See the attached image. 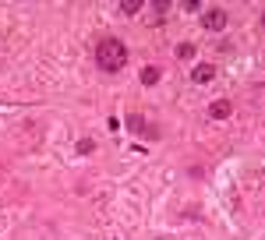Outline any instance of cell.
Here are the masks:
<instances>
[{"mask_svg":"<svg viewBox=\"0 0 265 240\" xmlns=\"http://www.w3.org/2000/svg\"><path fill=\"white\" fill-rule=\"evenodd\" d=\"M96 67L99 71H106V74H117V71H124L127 67V46H124V39H99L96 42Z\"/></svg>","mask_w":265,"mask_h":240,"instance_id":"6da1fadb","label":"cell"},{"mask_svg":"<svg viewBox=\"0 0 265 240\" xmlns=\"http://www.w3.org/2000/svg\"><path fill=\"white\" fill-rule=\"evenodd\" d=\"M202 25H205V32H223L226 28V11L223 7H209L202 14Z\"/></svg>","mask_w":265,"mask_h":240,"instance_id":"7a4b0ae2","label":"cell"},{"mask_svg":"<svg viewBox=\"0 0 265 240\" xmlns=\"http://www.w3.org/2000/svg\"><path fill=\"white\" fill-rule=\"evenodd\" d=\"M212 78H216L212 64H195V71H191V81H195V85H209Z\"/></svg>","mask_w":265,"mask_h":240,"instance_id":"3957f363","label":"cell"},{"mask_svg":"<svg viewBox=\"0 0 265 240\" xmlns=\"http://www.w3.org/2000/svg\"><path fill=\"white\" fill-rule=\"evenodd\" d=\"M230 113H233V102H230V99H216L212 106H209V117H212V120H226Z\"/></svg>","mask_w":265,"mask_h":240,"instance_id":"277c9868","label":"cell"},{"mask_svg":"<svg viewBox=\"0 0 265 240\" xmlns=\"http://www.w3.org/2000/svg\"><path fill=\"white\" fill-rule=\"evenodd\" d=\"M159 78H163V71H159V67H152V64L142 67V85H156Z\"/></svg>","mask_w":265,"mask_h":240,"instance_id":"5b68a950","label":"cell"},{"mask_svg":"<svg viewBox=\"0 0 265 240\" xmlns=\"http://www.w3.org/2000/svg\"><path fill=\"white\" fill-rule=\"evenodd\" d=\"M177 57L191 60V57H195V42H177Z\"/></svg>","mask_w":265,"mask_h":240,"instance_id":"8992f818","label":"cell"},{"mask_svg":"<svg viewBox=\"0 0 265 240\" xmlns=\"http://www.w3.org/2000/svg\"><path fill=\"white\" fill-rule=\"evenodd\" d=\"M142 4H145V0H124L121 11H124V14H138V11H142Z\"/></svg>","mask_w":265,"mask_h":240,"instance_id":"52a82bcc","label":"cell"},{"mask_svg":"<svg viewBox=\"0 0 265 240\" xmlns=\"http://www.w3.org/2000/svg\"><path fill=\"white\" fill-rule=\"evenodd\" d=\"M127 127H131V131H145V120H142V113H131V117H127Z\"/></svg>","mask_w":265,"mask_h":240,"instance_id":"ba28073f","label":"cell"}]
</instances>
